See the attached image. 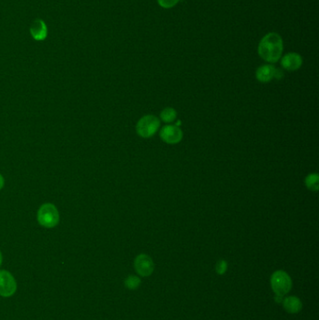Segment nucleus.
<instances>
[{"label": "nucleus", "mask_w": 319, "mask_h": 320, "mask_svg": "<svg viewBox=\"0 0 319 320\" xmlns=\"http://www.w3.org/2000/svg\"><path fill=\"white\" fill-rule=\"evenodd\" d=\"M284 42L278 33L271 32L262 37L257 47L258 55L268 63H276L282 58Z\"/></svg>", "instance_id": "obj_1"}, {"label": "nucleus", "mask_w": 319, "mask_h": 320, "mask_svg": "<svg viewBox=\"0 0 319 320\" xmlns=\"http://www.w3.org/2000/svg\"><path fill=\"white\" fill-rule=\"evenodd\" d=\"M271 287L276 296L284 297L292 289V279L287 272L278 270L271 276Z\"/></svg>", "instance_id": "obj_2"}, {"label": "nucleus", "mask_w": 319, "mask_h": 320, "mask_svg": "<svg viewBox=\"0 0 319 320\" xmlns=\"http://www.w3.org/2000/svg\"><path fill=\"white\" fill-rule=\"evenodd\" d=\"M59 213L57 207L52 203L42 204L37 211V222L44 228L52 229L59 223Z\"/></svg>", "instance_id": "obj_3"}, {"label": "nucleus", "mask_w": 319, "mask_h": 320, "mask_svg": "<svg viewBox=\"0 0 319 320\" xmlns=\"http://www.w3.org/2000/svg\"><path fill=\"white\" fill-rule=\"evenodd\" d=\"M160 127V120L157 116L147 115L142 116L136 125L137 134L143 139L152 138Z\"/></svg>", "instance_id": "obj_4"}, {"label": "nucleus", "mask_w": 319, "mask_h": 320, "mask_svg": "<svg viewBox=\"0 0 319 320\" xmlns=\"http://www.w3.org/2000/svg\"><path fill=\"white\" fill-rule=\"evenodd\" d=\"M134 268L140 276L148 277L152 275L155 271V263L150 256L146 254H140L134 260Z\"/></svg>", "instance_id": "obj_5"}, {"label": "nucleus", "mask_w": 319, "mask_h": 320, "mask_svg": "<svg viewBox=\"0 0 319 320\" xmlns=\"http://www.w3.org/2000/svg\"><path fill=\"white\" fill-rule=\"evenodd\" d=\"M17 290V284L13 275L5 270L0 271V295L11 297Z\"/></svg>", "instance_id": "obj_6"}, {"label": "nucleus", "mask_w": 319, "mask_h": 320, "mask_svg": "<svg viewBox=\"0 0 319 320\" xmlns=\"http://www.w3.org/2000/svg\"><path fill=\"white\" fill-rule=\"evenodd\" d=\"M160 139L167 144H177L183 140V131L180 126L167 125L163 126L159 132Z\"/></svg>", "instance_id": "obj_7"}, {"label": "nucleus", "mask_w": 319, "mask_h": 320, "mask_svg": "<svg viewBox=\"0 0 319 320\" xmlns=\"http://www.w3.org/2000/svg\"><path fill=\"white\" fill-rule=\"evenodd\" d=\"M304 60L301 54L297 53H288L281 58V66L288 71H296L303 66Z\"/></svg>", "instance_id": "obj_8"}, {"label": "nucleus", "mask_w": 319, "mask_h": 320, "mask_svg": "<svg viewBox=\"0 0 319 320\" xmlns=\"http://www.w3.org/2000/svg\"><path fill=\"white\" fill-rule=\"evenodd\" d=\"M31 37L37 42H43L48 36V27L46 23L42 19H36L30 27Z\"/></svg>", "instance_id": "obj_9"}, {"label": "nucleus", "mask_w": 319, "mask_h": 320, "mask_svg": "<svg viewBox=\"0 0 319 320\" xmlns=\"http://www.w3.org/2000/svg\"><path fill=\"white\" fill-rule=\"evenodd\" d=\"M275 71H276V68L274 66H272V64L262 65L256 69V80L263 84L270 83L272 80L274 79Z\"/></svg>", "instance_id": "obj_10"}, {"label": "nucleus", "mask_w": 319, "mask_h": 320, "mask_svg": "<svg viewBox=\"0 0 319 320\" xmlns=\"http://www.w3.org/2000/svg\"><path fill=\"white\" fill-rule=\"evenodd\" d=\"M283 307L288 314H298L303 309V302L297 296H288L283 299Z\"/></svg>", "instance_id": "obj_11"}, {"label": "nucleus", "mask_w": 319, "mask_h": 320, "mask_svg": "<svg viewBox=\"0 0 319 320\" xmlns=\"http://www.w3.org/2000/svg\"><path fill=\"white\" fill-rule=\"evenodd\" d=\"M304 184L306 187L313 192H317L319 189V175L318 174H310L305 177Z\"/></svg>", "instance_id": "obj_12"}, {"label": "nucleus", "mask_w": 319, "mask_h": 320, "mask_svg": "<svg viewBox=\"0 0 319 320\" xmlns=\"http://www.w3.org/2000/svg\"><path fill=\"white\" fill-rule=\"evenodd\" d=\"M177 118V111L175 109L167 107L165 109H163L160 112V119L167 124H171Z\"/></svg>", "instance_id": "obj_13"}, {"label": "nucleus", "mask_w": 319, "mask_h": 320, "mask_svg": "<svg viewBox=\"0 0 319 320\" xmlns=\"http://www.w3.org/2000/svg\"><path fill=\"white\" fill-rule=\"evenodd\" d=\"M141 280L137 275H128L125 280V286L126 289L135 290L141 286Z\"/></svg>", "instance_id": "obj_14"}, {"label": "nucleus", "mask_w": 319, "mask_h": 320, "mask_svg": "<svg viewBox=\"0 0 319 320\" xmlns=\"http://www.w3.org/2000/svg\"><path fill=\"white\" fill-rule=\"evenodd\" d=\"M228 267H229V264L226 261L225 259H220L215 264V272L219 275H223V274H225L227 273Z\"/></svg>", "instance_id": "obj_15"}, {"label": "nucleus", "mask_w": 319, "mask_h": 320, "mask_svg": "<svg viewBox=\"0 0 319 320\" xmlns=\"http://www.w3.org/2000/svg\"><path fill=\"white\" fill-rule=\"evenodd\" d=\"M180 0H157L158 5L163 9H173L178 4Z\"/></svg>", "instance_id": "obj_16"}, {"label": "nucleus", "mask_w": 319, "mask_h": 320, "mask_svg": "<svg viewBox=\"0 0 319 320\" xmlns=\"http://www.w3.org/2000/svg\"><path fill=\"white\" fill-rule=\"evenodd\" d=\"M274 300H275V303H277V304H282L283 297H281V296H275Z\"/></svg>", "instance_id": "obj_17"}, {"label": "nucleus", "mask_w": 319, "mask_h": 320, "mask_svg": "<svg viewBox=\"0 0 319 320\" xmlns=\"http://www.w3.org/2000/svg\"><path fill=\"white\" fill-rule=\"evenodd\" d=\"M4 178L2 177V175L0 174V189H3V186H4Z\"/></svg>", "instance_id": "obj_18"}, {"label": "nucleus", "mask_w": 319, "mask_h": 320, "mask_svg": "<svg viewBox=\"0 0 319 320\" xmlns=\"http://www.w3.org/2000/svg\"><path fill=\"white\" fill-rule=\"evenodd\" d=\"M2 260H3V257H2V254L0 252V266H1V264H2Z\"/></svg>", "instance_id": "obj_19"}]
</instances>
